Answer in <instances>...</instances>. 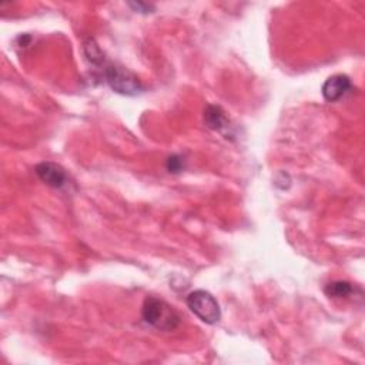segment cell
Returning a JSON list of instances; mask_svg holds the SVG:
<instances>
[{
  "label": "cell",
  "mask_w": 365,
  "mask_h": 365,
  "mask_svg": "<svg viewBox=\"0 0 365 365\" xmlns=\"http://www.w3.org/2000/svg\"><path fill=\"white\" fill-rule=\"evenodd\" d=\"M141 317L145 324L164 332L174 331L181 322L178 312L170 304L155 297H147L144 299Z\"/></svg>",
  "instance_id": "obj_1"
},
{
  "label": "cell",
  "mask_w": 365,
  "mask_h": 365,
  "mask_svg": "<svg viewBox=\"0 0 365 365\" xmlns=\"http://www.w3.org/2000/svg\"><path fill=\"white\" fill-rule=\"evenodd\" d=\"M103 77L108 87L121 96L133 97L141 94L144 90L140 78L133 71L118 64L106 63L103 66Z\"/></svg>",
  "instance_id": "obj_2"
},
{
  "label": "cell",
  "mask_w": 365,
  "mask_h": 365,
  "mask_svg": "<svg viewBox=\"0 0 365 365\" xmlns=\"http://www.w3.org/2000/svg\"><path fill=\"white\" fill-rule=\"evenodd\" d=\"M190 311L202 322L212 325L221 319V308L217 299L205 289H194L185 297Z\"/></svg>",
  "instance_id": "obj_3"
},
{
  "label": "cell",
  "mask_w": 365,
  "mask_h": 365,
  "mask_svg": "<svg viewBox=\"0 0 365 365\" xmlns=\"http://www.w3.org/2000/svg\"><path fill=\"white\" fill-rule=\"evenodd\" d=\"M37 177L51 188H63L67 184L66 170L53 161H43L34 168Z\"/></svg>",
  "instance_id": "obj_4"
},
{
  "label": "cell",
  "mask_w": 365,
  "mask_h": 365,
  "mask_svg": "<svg viewBox=\"0 0 365 365\" xmlns=\"http://www.w3.org/2000/svg\"><path fill=\"white\" fill-rule=\"evenodd\" d=\"M352 90L351 78L346 74H334L322 84V96L327 101L335 103L344 98Z\"/></svg>",
  "instance_id": "obj_5"
},
{
  "label": "cell",
  "mask_w": 365,
  "mask_h": 365,
  "mask_svg": "<svg viewBox=\"0 0 365 365\" xmlns=\"http://www.w3.org/2000/svg\"><path fill=\"white\" fill-rule=\"evenodd\" d=\"M204 123L208 128L222 134L225 138L231 137V123L225 111L215 104H208L204 110Z\"/></svg>",
  "instance_id": "obj_6"
},
{
  "label": "cell",
  "mask_w": 365,
  "mask_h": 365,
  "mask_svg": "<svg viewBox=\"0 0 365 365\" xmlns=\"http://www.w3.org/2000/svg\"><path fill=\"white\" fill-rule=\"evenodd\" d=\"M83 53H84L86 60L90 64H93L96 67H101V66L106 64L104 53H103V50L100 48V46L97 44V41L93 37H87L83 41Z\"/></svg>",
  "instance_id": "obj_7"
},
{
  "label": "cell",
  "mask_w": 365,
  "mask_h": 365,
  "mask_svg": "<svg viewBox=\"0 0 365 365\" xmlns=\"http://www.w3.org/2000/svg\"><path fill=\"white\" fill-rule=\"evenodd\" d=\"M354 291V287L348 281H332L325 285L324 292L331 298H345L351 295Z\"/></svg>",
  "instance_id": "obj_8"
},
{
  "label": "cell",
  "mask_w": 365,
  "mask_h": 365,
  "mask_svg": "<svg viewBox=\"0 0 365 365\" xmlns=\"http://www.w3.org/2000/svg\"><path fill=\"white\" fill-rule=\"evenodd\" d=\"M165 168L171 174H178L185 168L184 157L180 154H173L165 160Z\"/></svg>",
  "instance_id": "obj_9"
},
{
  "label": "cell",
  "mask_w": 365,
  "mask_h": 365,
  "mask_svg": "<svg viewBox=\"0 0 365 365\" xmlns=\"http://www.w3.org/2000/svg\"><path fill=\"white\" fill-rule=\"evenodd\" d=\"M130 7H133V10L135 13H143V14H147V13H153L154 7L148 3H143V1H130L128 3Z\"/></svg>",
  "instance_id": "obj_10"
}]
</instances>
